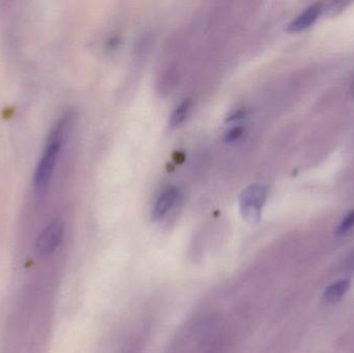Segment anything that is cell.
<instances>
[{"label": "cell", "instance_id": "cell-1", "mask_svg": "<svg viewBox=\"0 0 354 353\" xmlns=\"http://www.w3.org/2000/svg\"><path fill=\"white\" fill-rule=\"evenodd\" d=\"M68 122V115H62L53 124L48 134L47 140L33 174V189L37 193L44 192L51 182L64 144Z\"/></svg>", "mask_w": 354, "mask_h": 353}, {"label": "cell", "instance_id": "cell-2", "mask_svg": "<svg viewBox=\"0 0 354 353\" xmlns=\"http://www.w3.org/2000/svg\"><path fill=\"white\" fill-rule=\"evenodd\" d=\"M268 197L263 184H254L247 187L239 196V211L241 217L250 224H256L261 218L262 207Z\"/></svg>", "mask_w": 354, "mask_h": 353}, {"label": "cell", "instance_id": "cell-3", "mask_svg": "<svg viewBox=\"0 0 354 353\" xmlns=\"http://www.w3.org/2000/svg\"><path fill=\"white\" fill-rule=\"evenodd\" d=\"M64 233V224L62 220L55 219L50 222L39 234L37 238V253L41 256L52 254L59 247Z\"/></svg>", "mask_w": 354, "mask_h": 353}, {"label": "cell", "instance_id": "cell-4", "mask_svg": "<svg viewBox=\"0 0 354 353\" xmlns=\"http://www.w3.org/2000/svg\"><path fill=\"white\" fill-rule=\"evenodd\" d=\"M179 197V191L176 187H168L159 195L155 204H153L151 217L155 221H160L164 219L171 211L172 207L176 205L177 199Z\"/></svg>", "mask_w": 354, "mask_h": 353}, {"label": "cell", "instance_id": "cell-5", "mask_svg": "<svg viewBox=\"0 0 354 353\" xmlns=\"http://www.w3.org/2000/svg\"><path fill=\"white\" fill-rule=\"evenodd\" d=\"M322 4L314 3L306 8L292 22L289 23L287 30L289 32H301L310 28L322 14Z\"/></svg>", "mask_w": 354, "mask_h": 353}, {"label": "cell", "instance_id": "cell-6", "mask_svg": "<svg viewBox=\"0 0 354 353\" xmlns=\"http://www.w3.org/2000/svg\"><path fill=\"white\" fill-rule=\"evenodd\" d=\"M349 288H351L349 280H341V281L336 282L326 290L322 300L326 304H336L348 292Z\"/></svg>", "mask_w": 354, "mask_h": 353}, {"label": "cell", "instance_id": "cell-7", "mask_svg": "<svg viewBox=\"0 0 354 353\" xmlns=\"http://www.w3.org/2000/svg\"><path fill=\"white\" fill-rule=\"evenodd\" d=\"M191 99H183L181 103H179V105L177 106L176 109L174 110L171 116H170V126H172V128H177V126H180V124L187 120L189 112H191Z\"/></svg>", "mask_w": 354, "mask_h": 353}, {"label": "cell", "instance_id": "cell-8", "mask_svg": "<svg viewBox=\"0 0 354 353\" xmlns=\"http://www.w3.org/2000/svg\"><path fill=\"white\" fill-rule=\"evenodd\" d=\"M348 6V3L344 1H335L330 2V3L326 4V6H322V12L326 16H336V15L340 14L342 10H345V8Z\"/></svg>", "mask_w": 354, "mask_h": 353}, {"label": "cell", "instance_id": "cell-9", "mask_svg": "<svg viewBox=\"0 0 354 353\" xmlns=\"http://www.w3.org/2000/svg\"><path fill=\"white\" fill-rule=\"evenodd\" d=\"M354 227V209L351 211L346 217L343 219L341 222L340 225L337 228V234L339 236H343V234L347 233L351 231Z\"/></svg>", "mask_w": 354, "mask_h": 353}, {"label": "cell", "instance_id": "cell-10", "mask_svg": "<svg viewBox=\"0 0 354 353\" xmlns=\"http://www.w3.org/2000/svg\"><path fill=\"white\" fill-rule=\"evenodd\" d=\"M243 132V130L241 126H235V128H231L226 135L227 142H234L237 139L241 138Z\"/></svg>", "mask_w": 354, "mask_h": 353}]
</instances>
